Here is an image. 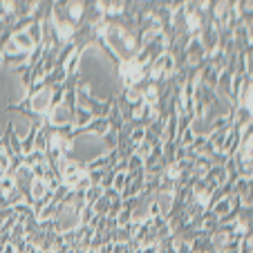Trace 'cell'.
Instances as JSON below:
<instances>
[{
  "label": "cell",
  "instance_id": "7a4b0ae2",
  "mask_svg": "<svg viewBox=\"0 0 253 253\" xmlns=\"http://www.w3.org/2000/svg\"><path fill=\"white\" fill-rule=\"evenodd\" d=\"M11 43L16 45V49H18L20 54H29L36 45H34V41L29 39V34L27 32H16L11 34Z\"/></svg>",
  "mask_w": 253,
  "mask_h": 253
},
{
  "label": "cell",
  "instance_id": "3957f363",
  "mask_svg": "<svg viewBox=\"0 0 253 253\" xmlns=\"http://www.w3.org/2000/svg\"><path fill=\"white\" fill-rule=\"evenodd\" d=\"M103 143H105V148L117 150V143H119V134H117L115 130H108V132L103 134Z\"/></svg>",
  "mask_w": 253,
  "mask_h": 253
},
{
  "label": "cell",
  "instance_id": "6da1fadb",
  "mask_svg": "<svg viewBox=\"0 0 253 253\" xmlns=\"http://www.w3.org/2000/svg\"><path fill=\"white\" fill-rule=\"evenodd\" d=\"M72 115H74V108H70L65 103L56 105L47 115V126H52V128H65V126L72 124Z\"/></svg>",
  "mask_w": 253,
  "mask_h": 253
}]
</instances>
